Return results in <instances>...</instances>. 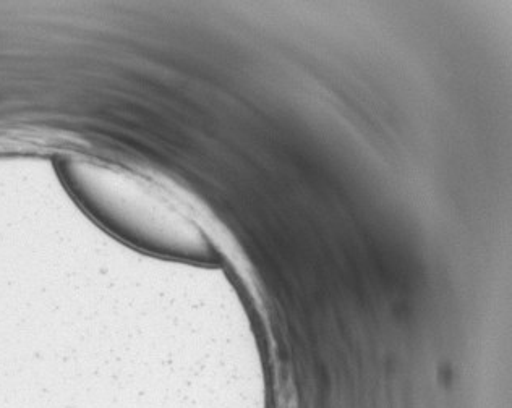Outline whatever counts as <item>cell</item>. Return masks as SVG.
Returning a JSON list of instances; mask_svg holds the SVG:
<instances>
[{"label": "cell", "instance_id": "1", "mask_svg": "<svg viewBox=\"0 0 512 408\" xmlns=\"http://www.w3.org/2000/svg\"><path fill=\"white\" fill-rule=\"evenodd\" d=\"M57 169L73 200L109 229L159 253L188 258L213 255L197 222L133 170L82 156L62 159Z\"/></svg>", "mask_w": 512, "mask_h": 408}]
</instances>
